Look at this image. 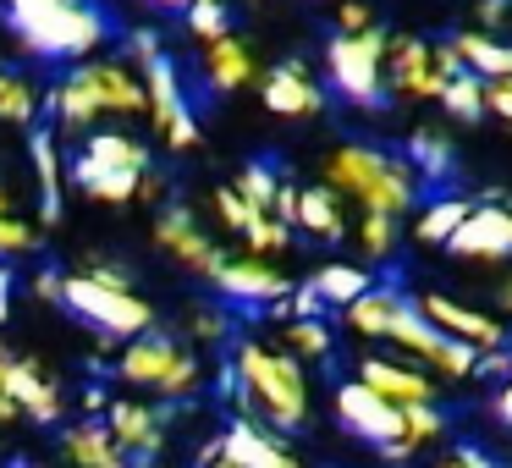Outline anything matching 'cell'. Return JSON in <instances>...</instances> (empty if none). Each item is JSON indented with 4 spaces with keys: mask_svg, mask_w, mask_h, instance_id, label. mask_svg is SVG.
Listing matches in <instances>:
<instances>
[{
    "mask_svg": "<svg viewBox=\"0 0 512 468\" xmlns=\"http://www.w3.org/2000/svg\"><path fill=\"white\" fill-rule=\"evenodd\" d=\"M50 116H56L61 138H83L105 122L144 116V72H138V61H116V56L72 61L61 72V83L50 89Z\"/></svg>",
    "mask_w": 512,
    "mask_h": 468,
    "instance_id": "6da1fadb",
    "label": "cell"
},
{
    "mask_svg": "<svg viewBox=\"0 0 512 468\" xmlns=\"http://www.w3.org/2000/svg\"><path fill=\"white\" fill-rule=\"evenodd\" d=\"M0 17L12 28V39L39 61H83L100 56L111 23L94 0H0Z\"/></svg>",
    "mask_w": 512,
    "mask_h": 468,
    "instance_id": "7a4b0ae2",
    "label": "cell"
},
{
    "mask_svg": "<svg viewBox=\"0 0 512 468\" xmlns=\"http://www.w3.org/2000/svg\"><path fill=\"white\" fill-rule=\"evenodd\" d=\"M72 182L78 193L100 204H127V199H149L160 193L155 171H149V149L138 133L127 127H94L78 138V155H72Z\"/></svg>",
    "mask_w": 512,
    "mask_h": 468,
    "instance_id": "3957f363",
    "label": "cell"
},
{
    "mask_svg": "<svg viewBox=\"0 0 512 468\" xmlns=\"http://www.w3.org/2000/svg\"><path fill=\"white\" fill-rule=\"evenodd\" d=\"M325 188L353 199L358 210H380L402 221L419 204V171L408 166V155H386L375 144H342L325 160Z\"/></svg>",
    "mask_w": 512,
    "mask_h": 468,
    "instance_id": "277c9868",
    "label": "cell"
},
{
    "mask_svg": "<svg viewBox=\"0 0 512 468\" xmlns=\"http://www.w3.org/2000/svg\"><path fill=\"white\" fill-rule=\"evenodd\" d=\"M56 298H61V309H67L72 320L94 325V331L111 336V342H127V336L155 331V309H149V303L127 287L122 270H111V265H89V270L61 276Z\"/></svg>",
    "mask_w": 512,
    "mask_h": 468,
    "instance_id": "5b68a950",
    "label": "cell"
},
{
    "mask_svg": "<svg viewBox=\"0 0 512 468\" xmlns=\"http://www.w3.org/2000/svg\"><path fill=\"white\" fill-rule=\"evenodd\" d=\"M237 386L259 408V419L276 424V430L309 424V375H303V358L281 353V347H265V342H243L237 347Z\"/></svg>",
    "mask_w": 512,
    "mask_h": 468,
    "instance_id": "8992f818",
    "label": "cell"
},
{
    "mask_svg": "<svg viewBox=\"0 0 512 468\" xmlns=\"http://www.w3.org/2000/svg\"><path fill=\"white\" fill-rule=\"evenodd\" d=\"M375 342H397V353H408L413 364H424L430 375H446V380H474L479 375V347H468V342H457V336H446L441 325H430L419 303L402 298L397 287H391V298H386Z\"/></svg>",
    "mask_w": 512,
    "mask_h": 468,
    "instance_id": "52a82bcc",
    "label": "cell"
},
{
    "mask_svg": "<svg viewBox=\"0 0 512 468\" xmlns=\"http://www.w3.org/2000/svg\"><path fill=\"white\" fill-rule=\"evenodd\" d=\"M386 45L391 39L375 28H358V34H336L331 45H325V78H331V89L342 94L347 105H358V111H375V105H386Z\"/></svg>",
    "mask_w": 512,
    "mask_h": 468,
    "instance_id": "ba28073f",
    "label": "cell"
},
{
    "mask_svg": "<svg viewBox=\"0 0 512 468\" xmlns=\"http://www.w3.org/2000/svg\"><path fill=\"white\" fill-rule=\"evenodd\" d=\"M133 61H138V72H144V116L155 122V133L166 138L171 149H193L199 144V116H193L188 94H182L177 67L160 56V39L138 34L133 39Z\"/></svg>",
    "mask_w": 512,
    "mask_h": 468,
    "instance_id": "9c48e42d",
    "label": "cell"
},
{
    "mask_svg": "<svg viewBox=\"0 0 512 468\" xmlns=\"http://www.w3.org/2000/svg\"><path fill=\"white\" fill-rule=\"evenodd\" d=\"M122 380L149 386L160 397H193L199 391V358L177 336L144 331V336H127V347H122Z\"/></svg>",
    "mask_w": 512,
    "mask_h": 468,
    "instance_id": "30bf717a",
    "label": "cell"
},
{
    "mask_svg": "<svg viewBox=\"0 0 512 468\" xmlns=\"http://www.w3.org/2000/svg\"><path fill=\"white\" fill-rule=\"evenodd\" d=\"M457 72L452 45H430V39L397 34L386 45V89L402 100H441L446 78Z\"/></svg>",
    "mask_w": 512,
    "mask_h": 468,
    "instance_id": "8fae6325",
    "label": "cell"
},
{
    "mask_svg": "<svg viewBox=\"0 0 512 468\" xmlns=\"http://www.w3.org/2000/svg\"><path fill=\"white\" fill-rule=\"evenodd\" d=\"M446 254L457 259H485V265H496V259H512V204L507 199H474L468 204V215L457 221V232L446 237Z\"/></svg>",
    "mask_w": 512,
    "mask_h": 468,
    "instance_id": "7c38bea8",
    "label": "cell"
},
{
    "mask_svg": "<svg viewBox=\"0 0 512 468\" xmlns=\"http://www.w3.org/2000/svg\"><path fill=\"white\" fill-rule=\"evenodd\" d=\"M336 419H342L358 441L380 446V452H386L391 441H402V408L386 402L369 380H358V375L336 386Z\"/></svg>",
    "mask_w": 512,
    "mask_h": 468,
    "instance_id": "4fadbf2b",
    "label": "cell"
},
{
    "mask_svg": "<svg viewBox=\"0 0 512 468\" xmlns=\"http://www.w3.org/2000/svg\"><path fill=\"white\" fill-rule=\"evenodd\" d=\"M155 243L166 248L182 270H193V276H204V281H215V270H221V259H226L221 248H215V237L193 221V210H166V215H160V221H155Z\"/></svg>",
    "mask_w": 512,
    "mask_h": 468,
    "instance_id": "5bb4252c",
    "label": "cell"
},
{
    "mask_svg": "<svg viewBox=\"0 0 512 468\" xmlns=\"http://www.w3.org/2000/svg\"><path fill=\"white\" fill-rule=\"evenodd\" d=\"M424 309V320L441 325L446 336H457V342L479 347V353H490V347H507V325L496 320V314L485 309H468V303L446 298V292H430V298H413Z\"/></svg>",
    "mask_w": 512,
    "mask_h": 468,
    "instance_id": "9a60e30c",
    "label": "cell"
},
{
    "mask_svg": "<svg viewBox=\"0 0 512 468\" xmlns=\"http://www.w3.org/2000/svg\"><path fill=\"white\" fill-rule=\"evenodd\" d=\"M215 287H221V298H232V303H281L292 292V281L281 276L265 254H243V259H221Z\"/></svg>",
    "mask_w": 512,
    "mask_h": 468,
    "instance_id": "2e32d148",
    "label": "cell"
},
{
    "mask_svg": "<svg viewBox=\"0 0 512 468\" xmlns=\"http://www.w3.org/2000/svg\"><path fill=\"white\" fill-rule=\"evenodd\" d=\"M6 397H12L17 413L34 419V424H56L61 408H67V397H61L56 380H50L34 358H17V353H12V364H6Z\"/></svg>",
    "mask_w": 512,
    "mask_h": 468,
    "instance_id": "e0dca14e",
    "label": "cell"
},
{
    "mask_svg": "<svg viewBox=\"0 0 512 468\" xmlns=\"http://www.w3.org/2000/svg\"><path fill=\"white\" fill-rule=\"evenodd\" d=\"M358 380H369V386H375L386 402H397V408H413V402H435L430 369L402 364V358H380V353L364 358V364H358Z\"/></svg>",
    "mask_w": 512,
    "mask_h": 468,
    "instance_id": "ac0fdd59",
    "label": "cell"
},
{
    "mask_svg": "<svg viewBox=\"0 0 512 468\" xmlns=\"http://www.w3.org/2000/svg\"><path fill=\"white\" fill-rule=\"evenodd\" d=\"M265 105L276 116H320L325 105V89L314 83V72L303 67V61H281V67L265 72Z\"/></svg>",
    "mask_w": 512,
    "mask_h": 468,
    "instance_id": "d6986e66",
    "label": "cell"
},
{
    "mask_svg": "<svg viewBox=\"0 0 512 468\" xmlns=\"http://www.w3.org/2000/svg\"><path fill=\"white\" fill-rule=\"evenodd\" d=\"M199 67H204V83H210L215 94H237L254 83V56H248V45L226 28V34L215 39H199Z\"/></svg>",
    "mask_w": 512,
    "mask_h": 468,
    "instance_id": "ffe728a7",
    "label": "cell"
},
{
    "mask_svg": "<svg viewBox=\"0 0 512 468\" xmlns=\"http://www.w3.org/2000/svg\"><path fill=\"white\" fill-rule=\"evenodd\" d=\"M215 441H221V452L232 457L237 468H303L298 457H292L287 446H281L265 424H254V419L226 424V435H215Z\"/></svg>",
    "mask_w": 512,
    "mask_h": 468,
    "instance_id": "44dd1931",
    "label": "cell"
},
{
    "mask_svg": "<svg viewBox=\"0 0 512 468\" xmlns=\"http://www.w3.org/2000/svg\"><path fill=\"white\" fill-rule=\"evenodd\" d=\"M105 424H111L116 446H122V452H133V457H155L160 446H166V419H160L149 402H133V397L116 402Z\"/></svg>",
    "mask_w": 512,
    "mask_h": 468,
    "instance_id": "7402d4cb",
    "label": "cell"
},
{
    "mask_svg": "<svg viewBox=\"0 0 512 468\" xmlns=\"http://www.w3.org/2000/svg\"><path fill=\"white\" fill-rule=\"evenodd\" d=\"M292 226L309 237H320V243H336V237H347V215H342V193L325 188V182H314V188H298V210H292Z\"/></svg>",
    "mask_w": 512,
    "mask_h": 468,
    "instance_id": "603a6c76",
    "label": "cell"
},
{
    "mask_svg": "<svg viewBox=\"0 0 512 468\" xmlns=\"http://www.w3.org/2000/svg\"><path fill=\"white\" fill-rule=\"evenodd\" d=\"M452 56H457V67H468V72H479V78H512V45H501L490 28H468V34H457L452 39Z\"/></svg>",
    "mask_w": 512,
    "mask_h": 468,
    "instance_id": "cb8c5ba5",
    "label": "cell"
},
{
    "mask_svg": "<svg viewBox=\"0 0 512 468\" xmlns=\"http://www.w3.org/2000/svg\"><path fill=\"white\" fill-rule=\"evenodd\" d=\"M67 452H72V468H127L122 463V446H116L111 424H78V430L67 435Z\"/></svg>",
    "mask_w": 512,
    "mask_h": 468,
    "instance_id": "d4e9b609",
    "label": "cell"
},
{
    "mask_svg": "<svg viewBox=\"0 0 512 468\" xmlns=\"http://www.w3.org/2000/svg\"><path fill=\"white\" fill-rule=\"evenodd\" d=\"M441 435H446L441 408H435V402H413V408H402V441H391L386 457H391V463H402V457H413L419 446L441 441Z\"/></svg>",
    "mask_w": 512,
    "mask_h": 468,
    "instance_id": "484cf974",
    "label": "cell"
},
{
    "mask_svg": "<svg viewBox=\"0 0 512 468\" xmlns=\"http://www.w3.org/2000/svg\"><path fill=\"white\" fill-rule=\"evenodd\" d=\"M314 298L325 303V309H347V303L358 298V292H369L375 281H369L364 265H320V276L309 281Z\"/></svg>",
    "mask_w": 512,
    "mask_h": 468,
    "instance_id": "4316f807",
    "label": "cell"
},
{
    "mask_svg": "<svg viewBox=\"0 0 512 468\" xmlns=\"http://www.w3.org/2000/svg\"><path fill=\"white\" fill-rule=\"evenodd\" d=\"M39 116V89L34 78H23V72L0 67V122L6 127H34Z\"/></svg>",
    "mask_w": 512,
    "mask_h": 468,
    "instance_id": "83f0119b",
    "label": "cell"
},
{
    "mask_svg": "<svg viewBox=\"0 0 512 468\" xmlns=\"http://www.w3.org/2000/svg\"><path fill=\"white\" fill-rule=\"evenodd\" d=\"M468 204H474V199H435V204H424V210H419V221H413V232H419V243H430V248H446V237L457 232V221L468 215Z\"/></svg>",
    "mask_w": 512,
    "mask_h": 468,
    "instance_id": "f1b7e54d",
    "label": "cell"
},
{
    "mask_svg": "<svg viewBox=\"0 0 512 468\" xmlns=\"http://www.w3.org/2000/svg\"><path fill=\"white\" fill-rule=\"evenodd\" d=\"M441 105L457 116V122L485 116V78H479V72H468V67H457L452 78H446V89H441Z\"/></svg>",
    "mask_w": 512,
    "mask_h": 468,
    "instance_id": "f546056e",
    "label": "cell"
},
{
    "mask_svg": "<svg viewBox=\"0 0 512 468\" xmlns=\"http://www.w3.org/2000/svg\"><path fill=\"white\" fill-rule=\"evenodd\" d=\"M353 237H358V254H364V259H391V254H397V215L358 210Z\"/></svg>",
    "mask_w": 512,
    "mask_h": 468,
    "instance_id": "4dcf8cb0",
    "label": "cell"
},
{
    "mask_svg": "<svg viewBox=\"0 0 512 468\" xmlns=\"http://www.w3.org/2000/svg\"><path fill=\"white\" fill-rule=\"evenodd\" d=\"M287 353L292 358H331V325L320 314H292L287 320Z\"/></svg>",
    "mask_w": 512,
    "mask_h": 468,
    "instance_id": "1f68e13d",
    "label": "cell"
},
{
    "mask_svg": "<svg viewBox=\"0 0 512 468\" xmlns=\"http://www.w3.org/2000/svg\"><path fill=\"white\" fill-rule=\"evenodd\" d=\"M408 166L419 171V177H441V171H452V144H446L441 133H430V127H419V133L408 138Z\"/></svg>",
    "mask_w": 512,
    "mask_h": 468,
    "instance_id": "d6a6232c",
    "label": "cell"
},
{
    "mask_svg": "<svg viewBox=\"0 0 512 468\" xmlns=\"http://www.w3.org/2000/svg\"><path fill=\"white\" fill-rule=\"evenodd\" d=\"M34 171H39V199H45V226H50L61 221V166L50 138H34Z\"/></svg>",
    "mask_w": 512,
    "mask_h": 468,
    "instance_id": "836d02e7",
    "label": "cell"
},
{
    "mask_svg": "<svg viewBox=\"0 0 512 468\" xmlns=\"http://www.w3.org/2000/svg\"><path fill=\"white\" fill-rule=\"evenodd\" d=\"M237 193H243L254 210H270V215H276V193H281L276 166H259V160H248V166L237 171Z\"/></svg>",
    "mask_w": 512,
    "mask_h": 468,
    "instance_id": "e575fe53",
    "label": "cell"
},
{
    "mask_svg": "<svg viewBox=\"0 0 512 468\" xmlns=\"http://www.w3.org/2000/svg\"><path fill=\"white\" fill-rule=\"evenodd\" d=\"M215 215H221V226H226V232L248 237V232H254V226L270 215V210H254V204H248L237 188H215Z\"/></svg>",
    "mask_w": 512,
    "mask_h": 468,
    "instance_id": "d590c367",
    "label": "cell"
},
{
    "mask_svg": "<svg viewBox=\"0 0 512 468\" xmlns=\"http://www.w3.org/2000/svg\"><path fill=\"white\" fill-rule=\"evenodd\" d=\"M34 243H39V232H34V226H28L17 210H6V215H0V265H6V259L34 254Z\"/></svg>",
    "mask_w": 512,
    "mask_h": 468,
    "instance_id": "8d00e7d4",
    "label": "cell"
},
{
    "mask_svg": "<svg viewBox=\"0 0 512 468\" xmlns=\"http://www.w3.org/2000/svg\"><path fill=\"white\" fill-rule=\"evenodd\" d=\"M188 28H193V39H215V34H226V0H188Z\"/></svg>",
    "mask_w": 512,
    "mask_h": 468,
    "instance_id": "74e56055",
    "label": "cell"
},
{
    "mask_svg": "<svg viewBox=\"0 0 512 468\" xmlns=\"http://www.w3.org/2000/svg\"><path fill=\"white\" fill-rule=\"evenodd\" d=\"M358 28H375V12L364 0H342L336 6V34H358Z\"/></svg>",
    "mask_w": 512,
    "mask_h": 468,
    "instance_id": "f35d334b",
    "label": "cell"
},
{
    "mask_svg": "<svg viewBox=\"0 0 512 468\" xmlns=\"http://www.w3.org/2000/svg\"><path fill=\"white\" fill-rule=\"evenodd\" d=\"M485 111H496L501 122H512V78H490L485 83Z\"/></svg>",
    "mask_w": 512,
    "mask_h": 468,
    "instance_id": "ab89813d",
    "label": "cell"
},
{
    "mask_svg": "<svg viewBox=\"0 0 512 468\" xmlns=\"http://www.w3.org/2000/svg\"><path fill=\"white\" fill-rule=\"evenodd\" d=\"M193 336L199 342H226V314H210V309H193Z\"/></svg>",
    "mask_w": 512,
    "mask_h": 468,
    "instance_id": "60d3db41",
    "label": "cell"
},
{
    "mask_svg": "<svg viewBox=\"0 0 512 468\" xmlns=\"http://www.w3.org/2000/svg\"><path fill=\"white\" fill-rule=\"evenodd\" d=\"M441 468H490V457H485V452H474V446H457V452L446 457Z\"/></svg>",
    "mask_w": 512,
    "mask_h": 468,
    "instance_id": "b9f144b4",
    "label": "cell"
},
{
    "mask_svg": "<svg viewBox=\"0 0 512 468\" xmlns=\"http://www.w3.org/2000/svg\"><path fill=\"white\" fill-rule=\"evenodd\" d=\"M479 23H485V28L507 23V0H479Z\"/></svg>",
    "mask_w": 512,
    "mask_h": 468,
    "instance_id": "7bdbcfd3",
    "label": "cell"
},
{
    "mask_svg": "<svg viewBox=\"0 0 512 468\" xmlns=\"http://www.w3.org/2000/svg\"><path fill=\"white\" fill-rule=\"evenodd\" d=\"M496 419L512 424V369H507V380H501V391H496Z\"/></svg>",
    "mask_w": 512,
    "mask_h": 468,
    "instance_id": "ee69618b",
    "label": "cell"
},
{
    "mask_svg": "<svg viewBox=\"0 0 512 468\" xmlns=\"http://www.w3.org/2000/svg\"><path fill=\"white\" fill-rule=\"evenodd\" d=\"M6 314H12V270L0 265V325H6Z\"/></svg>",
    "mask_w": 512,
    "mask_h": 468,
    "instance_id": "f6af8a7d",
    "label": "cell"
},
{
    "mask_svg": "<svg viewBox=\"0 0 512 468\" xmlns=\"http://www.w3.org/2000/svg\"><path fill=\"white\" fill-rule=\"evenodd\" d=\"M199 468H237V463H232V457L221 452V441H215L210 452H204V463H199Z\"/></svg>",
    "mask_w": 512,
    "mask_h": 468,
    "instance_id": "bcb514c9",
    "label": "cell"
},
{
    "mask_svg": "<svg viewBox=\"0 0 512 468\" xmlns=\"http://www.w3.org/2000/svg\"><path fill=\"white\" fill-rule=\"evenodd\" d=\"M149 6H160V12H188V0H149Z\"/></svg>",
    "mask_w": 512,
    "mask_h": 468,
    "instance_id": "7dc6e473",
    "label": "cell"
},
{
    "mask_svg": "<svg viewBox=\"0 0 512 468\" xmlns=\"http://www.w3.org/2000/svg\"><path fill=\"white\" fill-rule=\"evenodd\" d=\"M12 210V188H6V177H0V215Z\"/></svg>",
    "mask_w": 512,
    "mask_h": 468,
    "instance_id": "c3c4849f",
    "label": "cell"
},
{
    "mask_svg": "<svg viewBox=\"0 0 512 468\" xmlns=\"http://www.w3.org/2000/svg\"><path fill=\"white\" fill-rule=\"evenodd\" d=\"M501 309L512 314V281H507V287H501Z\"/></svg>",
    "mask_w": 512,
    "mask_h": 468,
    "instance_id": "681fc988",
    "label": "cell"
}]
</instances>
